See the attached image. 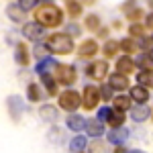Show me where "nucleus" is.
Instances as JSON below:
<instances>
[{"label": "nucleus", "instance_id": "28", "mask_svg": "<svg viewBox=\"0 0 153 153\" xmlns=\"http://www.w3.org/2000/svg\"><path fill=\"white\" fill-rule=\"evenodd\" d=\"M86 29H88V31H98V29H100V19H98L96 14L86 16Z\"/></svg>", "mask_w": 153, "mask_h": 153}, {"label": "nucleus", "instance_id": "20", "mask_svg": "<svg viewBox=\"0 0 153 153\" xmlns=\"http://www.w3.org/2000/svg\"><path fill=\"white\" fill-rule=\"evenodd\" d=\"M41 80H43V86H45V90H47L49 96L57 94V80H53L51 74H41Z\"/></svg>", "mask_w": 153, "mask_h": 153}, {"label": "nucleus", "instance_id": "35", "mask_svg": "<svg viewBox=\"0 0 153 153\" xmlns=\"http://www.w3.org/2000/svg\"><path fill=\"white\" fill-rule=\"evenodd\" d=\"M129 33H131V37H143V27L137 25V23H133L131 29H129Z\"/></svg>", "mask_w": 153, "mask_h": 153}, {"label": "nucleus", "instance_id": "21", "mask_svg": "<svg viewBox=\"0 0 153 153\" xmlns=\"http://www.w3.org/2000/svg\"><path fill=\"white\" fill-rule=\"evenodd\" d=\"M6 14H8V19H10L12 23H21V21L25 19V10L19 6V4H8Z\"/></svg>", "mask_w": 153, "mask_h": 153}, {"label": "nucleus", "instance_id": "23", "mask_svg": "<svg viewBox=\"0 0 153 153\" xmlns=\"http://www.w3.org/2000/svg\"><path fill=\"white\" fill-rule=\"evenodd\" d=\"M86 145H88L86 137L78 135V137H74V139L70 141V151H71V153H82L84 149H86Z\"/></svg>", "mask_w": 153, "mask_h": 153}, {"label": "nucleus", "instance_id": "1", "mask_svg": "<svg viewBox=\"0 0 153 153\" xmlns=\"http://www.w3.org/2000/svg\"><path fill=\"white\" fill-rule=\"evenodd\" d=\"M35 21L39 25H43L45 29H53L63 23V12L55 4H41L35 10Z\"/></svg>", "mask_w": 153, "mask_h": 153}, {"label": "nucleus", "instance_id": "15", "mask_svg": "<svg viewBox=\"0 0 153 153\" xmlns=\"http://www.w3.org/2000/svg\"><path fill=\"white\" fill-rule=\"evenodd\" d=\"M65 125H68L70 131H84V127H86V118L80 117V114H70L68 120H65Z\"/></svg>", "mask_w": 153, "mask_h": 153}, {"label": "nucleus", "instance_id": "10", "mask_svg": "<svg viewBox=\"0 0 153 153\" xmlns=\"http://www.w3.org/2000/svg\"><path fill=\"white\" fill-rule=\"evenodd\" d=\"M151 117V110L147 108L145 104H137V106H131V118L135 123H143Z\"/></svg>", "mask_w": 153, "mask_h": 153}, {"label": "nucleus", "instance_id": "8", "mask_svg": "<svg viewBox=\"0 0 153 153\" xmlns=\"http://www.w3.org/2000/svg\"><path fill=\"white\" fill-rule=\"evenodd\" d=\"M108 86L112 88V90H118V92H123V90H127L131 84H129V78L125 76V74H120V71H114V74H110L108 76Z\"/></svg>", "mask_w": 153, "mask_h": 153}, {"label": "nucleus", "instance_id": "12", "mask_svg": "<svg viewBox=\"0 0 153 153\" xmlns=\"http://www.w3.org/2000/svg\"><path fill=\"white\" fill-rule=\"evenodd\" d=\"M84 129H86V133L90 137H100L104 133V123L98 120V118H90V120H86V127Z\"/></svg>", "mask_w": 153, "mask_h": 153}, {"label": "nucleus", "instance_id": "34", "mask_svg": "<svg viewBox=\"0 0 153 153\" xmlns=\"http://www.w3.org/2000/svg\"><path fill=\"white\" fill-rule=\"evenodd\" d=\"M110 110H112V108H108V106H102V108H100V110H98V120H102V123H106V120H108V117H110Z\"/></svg>", "mask_w": 153, "mask_h": 153}, {"label": "nucleus", "instance_id": "9", "mask_svg": "<svg viewBox=\"0 0 153 153\" xmlns=\"http://www.w3.org/2000/svg\"><path fill=\"white\" fill-rule=\"evenodd\" d=\"M129 129H125V127H114V129L108 133V141L114 143V145H123V143L129 139Z\"/></svg>", "mask_w": 153, "mask_h": 153}, {"label": "nucleus", "instance_id": "33", "mask_svg": "<svg viewBox=\"0 0 153 153\" xmlns=\"http://www.w3.org/2000/svg\"><path fill=\"white\" fill-rule=\"evenodd\" d=\"M98 92H100V98L102 100H112V88L110 86H102Z\"/></svg>", "mask_w": 153, "mask_h": 153}, {"label": "nucleus", "instance_id": "11", "mask_svg": "<svg viewBox=\"0 0 153 153\" xmlns=\"http://www.w3.org/2000/svg\"><path fill=\"white\" fill-rule=\"evenodd\" d=\"M96 53H98V43H96L94 39H88V41H84L80 49H78V55L80 57H94Z\"/></svg>", "mask_w": 153, "mask_h": 153}, {"label": "nucleus", "instance_id": "6", "mask_svg": "<svg viewBox=\"0 0 153 153\" xmlns=\"http://www.w3.org/2000/svg\"><path fill=\"white\" fill-rule=\"evenodd\" d=\"M23 35L29 39V41H39L41 37H45V27L43 25H39L37 21H33V23H25L23 25Z\"/></svg>", "mask_w": 153, "mask_h": 153}, {"label": "nucleus", "instance_id": "16", "mask_svg": "<svg viewBox=\"0 0 153 153\" xmlns=\"http://www.w3.org/2000/svg\"><path fill=\"white\" fill-rule=\"evenodd\" d=\"M14 59H16V63L19 65H27L29 63V49L25 43H19L16 49H14Z\"/></svg>", "mask_w": 153, "mask_h": 153}, {"label": "nucleus", "instance_id": "40", "mask_svg": "<svg viewBox=\"0 0 153 153\" xmlns=\"http://www.w3.org/2000/svg\"><path fill=\"white\" fill-rule=\"evenodd\" d=\"M151 117H153V108H151Z\"/></svg>", "mask_w": 153, "mask_h": 153}, {"label": "nucleus", "instance_id": "25", "mask_svg": "<svg viewBox=\"0 0 153 153\" xmlns=\"http://www.w3.org/2000/svg\"><path fill=\"white\" fill-rule=\"evenodd\" d=\"M137 82L139 86H145V88H153V71H147V70H141L137 74Z\"/></svg>", "mask_w": 153, "mask_h": 153}, {"label": "nucleus", "instance_id": "18", "mask_svg": "<svg viewBox=\"0 0 153 153\" xmlns=\"http://www.w3.org/2000/svg\"><path fill=\"white\" fill-rule=\"evenodd\" d=\"M135 65L141 68V70L153 71V55H151V53H141L139 57L135 59Z\"/></svg>", "mask_w": 153, "mask_h": 153}, {"label": "nucleus", "instance_id": "30", "mask_svg": "<svg viewBox=\"0 0 153 153\" xmlns=\"http://www.w3.org/2000/svg\"><path fill=\"white\" fill-rule=\"evenodd\" d=\"M118 51V41H106L104 45V55L106 57H114Z\"/></svg>", "mask_w": 153, "mask_h": 153}, {"label": "nucleus", "instance_id": "17", "mask_svg": "<svg viewBox=\"0 0 153 153\" xmlns=\"http://www.w3.org/2000/svg\"><path fill=\"white\" fill-rule=\"evenodd\" d=\"M125 118H127V117H125V112H123V110L112 108V110H110V117H108V120H106V123L114 129V127H123V125H125Z\"/></svg>", "mask_w": 153, "mask_h": 153}, {"label": "nucleus", "instance_id": "39", "mask_svg": "<svg viewBox=\"0 0 153 153\" xmlns=\"http://www.w3.org/2000/svg\"><path fill=\"white\" fill-rule=\"evenodd\" d=\"M71 31V35H78V27L76 25H71V27H68V33Z\"/></svg>", "mask_w": 153, "mask_h": 153}, {"label": "nucleus", "instance_id": "3", "mask_svg": "<svg viewBox=\"0 0 153 153\" xmlns=\"http://www.w3.org/2000/svg\"><path fill=\"white\" fill-rule=\"evenodd\" d=\"M59 106L68 112H76L82 106V96L78 94L76 90H65L59 94Z\"/></svg>", "mask_w": 153, "mask_h": 153}, {"label": "nucleus", "instance_id": "24", "mask_svg": "<svg viewBox=\"0 0 153 153\" xmlns=\"http://www.w3.org/2000/svg\"><path fill=\"white\" fill-rule=\"evenodd\" d=\"M112 102H114V108L117 110H129L131 108V96H125V94H118V96H114L112 98Z\"/></svg>", "mask_w": 153, "mask_h": 153}, {"label": "nucleus", "instance_id": "26", "mask_svg": "<svg viewBox=\"0 0 153 153\" xmlns=\"http://www.w3.org/2000/svg\"><path fill=\"white\" fill-rule=\"evenodd\" d=\"M118 49H123V51L129 55V53H135V51H137V43H135L133 37H127V39L118 41Z\"/></svg>", "mask_w": 153, "mask_h": 153}, {"label": "nucleus", "instance_id": "31", "mask_svg": "<svg viewBox=\"0 0 153 153\" xmlns=\"http://www.w3.org/2000/svg\"><path fill=\"white\" fill-rule=\"evenodd\" d=\"M37 4H39V0H19V6H21L25 12H27V10H33Z\"/></svg>", "mask_w": 153, "mask_h": 153}, {"label": "nucleus", "instance_id": "32", "mask_svg": "<svg viewBox=\"0 0 153 153\" xmlns=\"http://www.w3.org/2000/svg\"><path fill=\"white\" fill-rule=\"evenodd\" d=\"M141 49H145L147 53L153 51V37H141Z\"/></svg>", "mask_w": 153, "mask_h": 153}, {"label": "nucleus", "instance_id": "13", "mask_svg": "<svg viewBox=\"0 0 153 153\" xmlns=\"http://www.w3.org/2000/svg\"><path fill=\"white\" fill-rule=\"evenodd\" d=\"M135 59H131L129 55H123V57H118L117 61V71H120V74H125V76H129V74H133L135 71Z\"/></svg>", "mask_w": 153, "mask_h": 153}, {"label": "nucleus", "instance_id": "2", "mask_svg": "<svg viewBox=\"0 0 153 153\" xmlns=\"http://www.w3.org/2000/svg\"><path fill=\"white\" fill-rule=\"evenodd\" d=\"M45 45H47V49L51 53H57V55H68V53L74 51V41L65 33H53V35H49Z\"/></svg>", "mask_w": 153, "mask_h": 153}, {"label": "nucleus", "instance_id": "29", "mask_svg": "<svg viewBox=\"0 0 153 153\" xmlns=\"http://www.w3.org/2000/svg\"><path fill=\"white\" fill-rule=\"evenodd\" d=\"M68 12H70V16H80L82 14V4L76 2V0H68Z\"/></svg>", "mask_w": 153, "mask_h": 153}, {"label": "nucleus", "instance_id": "22", "mask_svg": "<svg viewBox=\"0 0 153 153\" xmlns=\"http://www.w3.org/2000/svg\"><path fill=\"white\" fill-rule=\"evenodd\" d=\"M57 63L53 61V57H43V59H39V63H37V74L41 76V74H49V70H53Z\"/></svg>", "mask_w": 153, "mask_h": 153}, {"label": "nucleus", "instance_id": "38", "mask_svg": "<svg viewBox=\"0 0 153 153\" xmlns=\"http://www.w3.org/2000/svg\"><path fill=\"white\" fill-rule=\"evenodd\" d=\"M145 27H147V29H153V12H151V14H147V21H145Z\"/></svg>", "mask_w": 153, "mask_h": 153}, {"label": "nucleus", "instance_id": "4", "mask_svg": "<svg viewBox=\"0 0 153 153\" xmlns=\"http://www.w3.org/2000/svg\"><path fill=\"white\" fill-rule=\"evenodd\" d=\"M76 78H78V74H76L74 65H65V63H57L55 65V80H57V84L71 86L76 82Z\"/></svg>", "mask_w": 153, "mask_h": 153}, {"label": "nucleus", "instance_id": "36", "mask_svg": "<svg viewBox=\"0 0 153 153\" xmlns=\"http://www.w3.org/2000/svg\"><path fill=\"white\" fill-rule=\"evenodd\" d=\"M45 51H49L47 45H35V57H41V59H43Z\"/></svg>", "mask_w": 153, "mask_h": 153}, {"label": "nucleus", "instance_id": "5", "mask_svg": "<svg viewBox=\"0 0 153 153\" xmlns=\"http://www.w3.org/2000/svg\"><path fill=\"white\" fill-rule=\"evenodd\" d=\"M100 102V92L96 86H86L84 88V94H82V106L86 110H94Z\"/></svg>", "mask_w": 153, "mask_h": 153}, {"label": "nucleus", "instance_id": "41", "mask_svg": "<svg viewBox=\"0 0 153 153\" xmlns=\"http://www.w3.org/2000/svg\"><path fill=\"white\" fill-rule=\"evenodd\" d=\"M151 55H153V51H151Z\"/></svg>", "mask_w": 153, "mask_h": 153}, {"label": "nucleus", "instance_id": "27", "mask_svg": "<svg viewBox=\"0 0 153 153\" xmlns=\"http://www.w3.org/2000/svg\"><path fill=\"white\" fill-rule=\"evenodd\" d=\"M27 96H29L31 102H39V100H41V90H39V86H37V84H29Z\"/></svg>", "mask_w": 153, "mask_h": 153}, {"label": "nucleus", "instance_id": "7", "mask_svg": "<svg viewBox=\"0 0 153 153\" xmlns=\"http://www.w3.org/2000/svg\"><path fill=\"white\" fill-rule=\"evenodd\" d=\"M86 74L92 78V80H104L106 74H108V63L106 61H94L86 68Z\"/></svg>", "mask_w": 153, "mask_h": 153}, {"label": "nucleus", "instance_id": "14", "mask_svg": "<svg viewBox=\"0 0 153 153\" xmlns=\"http://www.w3.org/2000/svg\"><path fill=\"white\" fill-rule=\"evenodd\" d=\"M131 100H135L137 104H145L149 100V90L145 86H133L131 88Z\"/></svg>", "mask_w": 153, "mask_h": 153}, {"label": "nucleus", "instance_id": "37", "mask_svg": "<svg viewBox=\"0 0 153 153\" xmlns=\"http://www.w3.org/2000/svg\"><path fill=\"white\" fill-rule=\"evenodd\" d=\"M114 153H145V151H141V149H125V147H117Z\"/></svg>", "mask_w": 153, "mask_h": 153}, {"label": "nucleus", "instance_id": "19", "mask_svg": "<svg viewBox=\"0 0 153 153\" xmlns=\"http://www.w3.org/2000/svg\"><path fill=\"white\" fill-rule=\"evenodd\" d=\"M39 114H41V118H43V120L55 123V120H57V108H55L53 104H45V106H41Z\"/></svg>", "mask_w": 153, "mask_h": 153}]
</instances>
